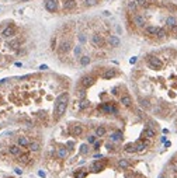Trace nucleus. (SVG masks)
Instances as JSON below:
<instances>
[{"instance_id": "f257e3e1", "label": "nucleus", "mask_w": 177, "mask_h": 178, "mask_svg": "<svg viewBox=\"0 0 177 178\" xmlns=\"http://www.w3.org/2000/svg\"><path fill=\"white\" fill-rule=\"evenodd\" d=\"M68 103H69V96L63 93L56 98V103H55V108H54V119L59 121L61 116L65 114L66 108H68Z\"/></svg>"}, {"instance_id": "f03ea898", "label": "nucleus", "mask_w": 177, "mask_h": 178, "mask_svg": "<svg viewBox=\"0 0 177 178\" xmlns=\"http://www.w3.org/2000/svg\"><path fill=\"white\" fill-rule=\"evenodd\" d=\"M148 65L151 66V69H155V70H159L162 67V60L156 56H149L148 57Z\"/></svg>"}, {"instance_id": "7ed1b4c3", "label": "nucleus", "mask_w": 177, "mask_h": 178, "mask_svg": "<svg viewBox=\"0 0 177 178\" xmlns=\"http://www.w3.org/2000/svg\"><path fill=\"white\" fill-rule=\"evenodd\" d=\"M91 45L93 46H96V48H101L103 45H104V39H103V37L101 35H98V34H94V35H91Z\"/></svg>"}, {"instance_id": "20e7f679", "label": "nucleus", "mask_w": 177, "mask_h": 178, "mask_svg": "<svg viewBox=\"0 0 177 178\" xmlns=\"http://www.w3.org/2000/svg\"><path fill=\"white\" fill-rule=\"evenodd\" d=\"M100 111H103L104 114H118V109L114 105H111V104H101Z\"/></svg>"}, {"instance_id": "39448f33", "label": "nucleus", "mask_w": 177, "mask_h": 178, "mask_svg": "<svg viewBox=\"0 0 177 178\" xmlns=\"http://www.w3.org/2000/svg\"><path fill=\"white\" fill-rule=\"evenodd\" d=\"M94 77L93 76H84L83 79H82V86H83V89H88V87H91L93 84H94Z\"/></svg>"}, {"instance_id": "423d86ee", "label": "nucleus", "mask_w": 177, "mask_h": 178, "mask_svg": "<svg viewBox=\"0 0 177 178\" xmlns=\"http://www.w3.org/2000/svg\"><path fill=\"white\" fill-rule=\"evenodd\" d=\"M45 8L49 13H55L58 10V1L56 0H47L45 1Z\"/></svg>"}, {"instance_id": "0eeeda50", "label": "nucleus", "mask_w": 177, "mask_h": 178, "mask_svg": "<svg viewBox=\"0 0 177 178\" xmlns=\"http://www.w3.org/2000/svg\"><path fill=\"white\" fill-rule=\"evenodd\" d=\"M72 48V42L70 41H63V42H61V45H59V53H68L69 51Z\"/></svg>"}, {"instance_id": "6e6552de", "label": "nucleus", "mask_w": 177, "mask_h": 178, "mask_svg": "<svg viewBox=\"0 0 177 178\" xmlns=\"http://www.w3.org/2000/svg\"><path fill=\"white\" fill-rule=\"evenodd\" d=\"M14 34H16V28L10 25V27H7V28H4V30H3L1 35H3L4 38H11V37H14Z\"/></svg>"}, {"instance_id": "1a4fd4ad", "label": "nucleus", "mask_w": 177, "mask_h": 178, "mask_svg": "<svg viewBox=\"0 0 177 178\" xmlns=\"http://www.w3.org/2000/svg\"><path fill=\"white\" fill-rule=\"evenodd\" d=\"M62 7H63L65 11H72L73 8L76 7V1L75 0H65Z\"/></svg>"}, {"instance_id": "9d476101", "label": "nucleus", "mask_w": 177, "mask_h": 178, "mask_svg": "<svg viewBox=\"0 0 177 178\" xmlns=\"http://www.w3.org/2000/svg\"><path fill=\"white\" fill-rule=\"evenodd\" d=\"M8 152H10V154L18 157V156H21V146H16V145L10 146V147H8Z\"/></svg>"}, {"instance_id": "9b49d317", "label": "nucleus", "mask_w": 177, "mask_h": 178, "mask_svg": "<svg viewBox=\"0 0 177 178\" xmlns=\"http://www.w3.org/2000/svg\"><path fill=\"white\" fill-rule=\"evenodd\" d=\"M108 44H110V46H111V48H117V46L121 44V41H120V38H118L117 35H111V37L108 38Z\"/></svg>"}, {"instance_id": "f8f14e48", "label": "nucleus", "mask_w": 177, "mask_h": 178, "mask_svg": "<svg viewBox=\"0 0 177 178\" xmlns=\"http://www.w3.org/2000/svg\"><path fill=\"white\" fill-rule=\"evenodd\" d=\"M121 104L124 107H127V108H129V107L132 105V98L129 97L128 94H124V96L121 97Z\"/></svg>"}, {"instance_id": "ddd939ff", "label": "nucleus", "mask_w": 177, "mask_h": 178, "mask_svg": "<svg viewBox=\"0 0 177 178\" xmlns=\"http://www.w3.org/2000/svg\"><path fill=\"white\" fill-rule=\"evenodd\" d=\"M115 76H117V72H115L114 69H107V70L103 73V79H105V80H110V79H113Z\"/></svg>"}, {"instance_id": "4468645a", "label": "nucleus", "mask_w": 177, "mask_h": 178, "mask_svg": "<svg viewBox=\"0 0 177 178\" xmlns=\"http://www.w3.org/2000/svg\"><path fill=\"white\" fill-rule=\"evenodd\" d=\"M68 154H69V152H68V149L63 147V146H62V147H59V149L56 150V156L59 157V159H66V157H68Z\"/></svg>"}, {"instance_id": "2eb2a0df", "label": "nucleus", "mask_w": 177, "mask_h": 178, "mask_svg": "<svg viewBox=\"0 0 177 178\" xmlns=\"http://www.w3.org/2000/svg\"><path fill=\"white\" fill-rule=\"evenodd\" d=\"M30 139L27 138V136H18V146H21V147H28L30 146Z\"/></svg>"}, {"instance_id": "dca6fc26", "label": "nucleus", "mask_w": 177, "mask_h": 178, "mask_svg": "<svg viewBox=\"0 0 177 178\" xmlns=\"http://www.w3.org/2000/svg\"><path fill=\"white\" fill-rule=\"evenodd\" d=\"M159 30H160V28H157V27H153V25H151V27H146V28H145V33L148 34V35H157Z\"/></svg>"}, {"instance_id": "f3484780", "label": "nucleus", "mask_w": 177, "mask_h": 178, "mask_svg": "<svg viewBox=\"0 0 177 178\" xmlns=\"http://www.w3.org/2000/svg\"><path fill=\"white\" fill-rule=\"evenodd\" d=\"M104 168V164L100 161H94L91 164V171H94V172H98V171H101Z\"/></svg>"}, {"instance_id": "a211bd4d", "label": "nucleus", "mask_w": 177, "mask_h": 178, "mask_svg": "<svg viewBox=\"0 0 177 178\" xmlns=\"http://www.w3.org/2000/svg\"><path fill=\"white\" fill-rule=\"evenodd\" d=\"M83 133V126L82 125H75L72 128V135L73 136H80Z\"/></svg>"}, {"instance_id": "6ab92c4d", "label": "nucleus", "mask_w": 177, "mask_h": 178, "mask_svg": "<svg viewBox=\"0 0 177 178\" xmlns=\"http://www.w3.org/2000/svg\"><path fill=\"white\" fill-rule=\"evenodd\" d=\"M142 136L144 138H153V136H156V132H155V129H151V128H148V129H145L144 132H142Z\"/></svg>"}, {"instance_id": "aec40b11", "label": "nucleus", "mask_w": 177, "mask_h": 178, "mask_svg": "<svg viewBox=\"0 0 177 178\" xmlns=\"http://www.w3.org/2000/svg\"><path fill=\"white\" fill-rule=\"evenodd\" d=\"M110 139H111V142H121L122 140V133H121L120 130L118 132H114V133H111Z\"/></svg>"}, {"instance_id": "412c9836", "label": "nucleus", "mask_w": 177, "mask_h": 178, "mask_svg": "<svg viewBox=\"0 0 177 178\" xmlns=\"http://www.w3.org/2000/svg\"><path fill=\"white\" fill-rule=\"evenodd\" d=\"M134 23H135L138 27H144V25H145V18L142 16H135L134 17Z\"/></svg>"}, {"instance_id": "4be33fe9", "label": "nucleus", "mask_w": 177, "mask_h": 178, "mask_svg": "<svg viewBox=\"0 0 177 178\" xmlns=\"http://www.w3.org/2000/svg\"><path fill=\"white\" fill-rule=\"evenodd\" d=\"M117 166H118L120 168H122V170H125V168H128L129 167V161L128 160H125V159H121V160H118Z\"/></svg>"}, {"instance_id": "5701e85b", "label": "nucleus", "mask_w": 177, "mask_h": 178, "mask_svg": "<svg viewBox=\"0 0 177 178\" xmlns=\"http://www.w3.org/2000/svg\"><path fill=\"white\" fill-rule=\"evenodd\" d=\"M105 132H107V129H105L104 126H98L96 129V136L97 138H103L105 135Z\"/></svg>"}, {"instance_id": "b1692460", "label": "nucleus", "mask_w": 177, "mask_h": 178, "mask_svg": "<svg viewBox=\"0 0 177 178\" xmlns=\"http://www.w3.org/2000/svg\"><path fill=\"white\" fill-rule=\"evenodd\" d=\"M124 150L127 152V153H135L137 152V145H132V143H129L124 147Z\"/></svg>"}, {"instance_id": "393cba45", "label": "nucleus", "mask_w": 177, "mask_h": 178, "mask_svg": "<svg viewBox=\"0 0 177 178\" xmlns=\"http://www.w3.org/2000/svg\"><path fill=\"white\" fill-rule=\"evenodd\" d=\"M28 149H30L31 152H38V150H40V143H38V142H31L30 146H28Z\"/></svg>"}, {"instance_id": "a878e982", "label": "nucleus", "mask_w": 177, "mask_h": 178, "mask_svg": "<svg viewBox=\"0 0 177 178\" xmlns=\"http://www.w3.org/2000/svg\"><path fill=\"white\" fill-rule=\"evenodd\" d=\"M146 147H148V146L145 145V142H144V140H141V142H138L137 143V152H144Z\"/></svg>"}, {"instance_id": "bb28decb", "label": "nucleus", "mask_w": 177, "mask_h": 178, "mask_svg": "<svg viewBox=\"0 0 177 178\" xmlns=\"http://www.w3.org/2000/svg\"><path fill=\"white\" fill-rule=\"evenodd\" d=\"M90 63V57L88 56H80V65L82 66H87Z\"/></svg>"}, {"instance_id": "cd10ccee", "label": "nucleus", "mask_w": 177, "mask_h": 178, "mask_svg": "<svg viewBox=\"0 0 177 178\" xmlns=\"http://www.w3.org/2000/svg\"><path fill=\"white\" fill-rule=\"evenodd\" d=\"M137 4L139 7H148L149 6V0H137Z\"/></svg>"}, {"instance_id": "c85d7f7f", "label": "nucleus", "mask_w": 177, "mask_h": 178, "mask_svg": "<svg viewBox=\"0 0 177 178\" xmlns=\"http://www.w3.org/2000/svg\"><path fill=\"white\" fill-rule=\"evenodd\" d=\"M166 24H167L170 28H171L173 25H176V20H174L173 17H167V20H166Z\"/></svg>"}, {"instance_id": "c756f323", "label": "nucleus", "mask_w": 177, "mask_h": 178, "mask_svg": "<svg viewBox=\"0 0 177 178\" xmlns=\"http://www.w3.org/2000/svg\"><path fill=\"white\" fill-rule=\"evenodd\" d=\"M75 177L76 178H86V171H83V170L76 171V172H75Z\"/></svg>"}, {"instance_id": "7c9ffc66", "label": "nucleus", "mask_w": 177, "mask_h": 178, "mask_svg": "<svg viewBox=\"0 0 177 178\" xmlns=\"http://www.w3.org/2000/svg\"><path fill=\"white\" fill-rule=\"evenodd\" d=\"M97 1H98V0H84V4H86L87 7H91V6H96Z\"/></svg>"}, {"instance_id": "2f4dec72", "label": "nucleus", "mask_w": 177, "mask_h": 178, "mask_svg": "<svg viewBox=\"0 0 177 178\" xmlns=\"http://www.w3.org/2000/svg\"><path fill=\"white\" fill-rule=\"evenodd\" d=\"M137 1H129L128 3V8L129 10H131V11H135V10H137Z\"/></svg>"}, {"instance_id": "473e14b6", "label": "nucleus", "mask_w": 177, "mask_h": 178, "mask_svg": "<svg viewBox=\"0 0 177 178\" xmlns=\"http://www.w3.org/2000/svg\"><path fill=\"white\" fill-rule=\"evenodd\" d=\"M87 153H88V146L82 145L80 146V154H87Z\"/></svg>"}, {"instance_id": "72a5a7b5", "label": "nucleus", "mask_w": 177, "mask_h": 178, "mask_svg": "<svg viewBox=\"0 0 177 178\" xmlns=\"http://www.w3.org/2000/svg\"><path fill=\"white\" fill-rule=\"evenodd\" d=\"M20 160H21V163H24V164H27V163H28V160H30V156H27V154H23Z\"/></svg>"}, {"instance_id": "f704fd0d", "label": "nucleus", "mask_w": 177, "mask_h": 178, "mask_svg": "<svg viewBox=\"0 0 177 178\" xmlns=\"http://www.w3.org/2000/svg\"><path fill=\"white\" fill-rule=\"evenodd\" d=\"M80 52H82L80 46H76V48H75V55H76V56H80Z\"/></svg>"}, {"instance_id": "c9c22d12", "label": "nucleus", "mask_w": 177, "mask_h": 178, "mask_svg": "<svg viewBox=\"0 0 177 178\" xmlns=\"http://www.w3.org/2000/svg\"><path fill=\"white\" fill-rule=\"evenodd\" d=\"M88 107V101H82L80 103V108L82 109H84V108H87Z\"/></svg>"}, {"instance_id": "e433bc0d", "label": "nucleus", "mask_w": 177, "mask_h": 178, "mask_svg": "<svg viewBox=\"0 0 177 178\" xmlns=\"http://www.w3.org/2000/svg\"><path fill=\"white\" fill-rule=\"evenodd\" d=\"M88 143H96V136H88Z\"/></svg>"}, {"instance_id": "4c0bfd02", "label": "nucleus", "mask_w": 177, "mask_h": 178, "mask_svg": "<svg viewBox=\"0 0 177 178\" xmlns=\"http://www.w3.org/2000/svg\"><path fill=\"white\" fill-rule=\"evenodd\" d=\"M164 30H159V33H157V37H159V38H163V37H164Z\"/></svg>"}, {"instance_id": "58836bf2", "label": "nucleus", "mask_w": 177, "mask_h": 178, "mask_svg": "<svg viewBox=\"0 0 177 178\" xmlns=\"http://www.w3.org/2000/svg\"><path fill=\"white\" fill-rule=\"evenodd\" d=\"M171 34H173V35H177V25H173V27H171Z\"/></svg>"}, {"instance_id": "ea45409f", "label": "nucleus", "mask_w": 177, "mask_h": 178, "mask_svg": "<svg viewBox=\"0 0 177 178\" xmlns=\"http://www.w3.org/2000/svg\"><path fill=\"white\" fill-rule=\"evenodd\" d=\"M79 39H80L82 42H84V41H86V37H84L83 34H80V35H79Z\"/></svg>"}, {"instance_id": "a19ab883", "label": "nucleus", "mask_w": 177, "mask_h": 178, "mask_svg": "<svg viewBox=\"0 0 177 178\" xmlns=\"http://www.w3.org/2000/svg\"><path fill=\"white\" fill-rule=\"evenodd\" d=\"M55 45H56V39L54 38V39H52V49H55V48H56Z\"/></svg>"}, {"instance_id": "79ce46f5", "label": "nucleus", "mask_w": 177, "mask_h": 178, "mask_svg": "<svg viewBox=\"0 0 177 178\" xmlns=\"http://www.w3.org/2000/svg\"><path fill=\"white\" fill-rule=\"evenodd\" d=\"M171 168L174 171H177V163H173V164H171Z\"/></svg>"}, {"instance_id": "37998d69", "label": "nucleus", "mask_w": 177, "mask_h": 178, "mask_svg": "<svg viewBox=\"0 0 177 178\" xmlns=\"http://www.w3.org/2000/svg\"><path fill=\"white\" fill-rule=\"evenodd\" d=\"M16 172H17V174H23V170H20V168H16Z\"/></svg>"}, {"instance_id": "c03bdc74", "label": "nucleus", "mask_w": 177, "mask_h": 178, "mask_svg": "<svg viewBox=\"0 0 177 178\" xmlns=\"http://www.w3.org/2000/svg\"><path fill=\"white\" fill-rule=\"evenodd\" d=\"M40 69H41V70H47L48 67H47V66H45V65H42V66H41V67H40Z\"/></svg>"}, {"instance_id": "a18cd8bd", "label": "nucleus", "mask_w": 177, "mask_h": 178, "mask_svg": "<svg viewBox=\"0 0 177 178\" xmlns=\"http://www.w3.org/2000/svg\"><path fill=\"white\" fill-rule=\"evenodd\" d=\"M159 178H166V177H164V175H160V177H159Z\"/></svg>"}, {"instance_id": "49530a36", "label": "nucleus", "mask_w": 177, "mask_h": 178, "mask_svg": "<svg viewBox=\"0 0 177 178\" xmlns=\"http://www.w3.org/2000/svg\"><path fill=\"white\" fill-rule=\"evenodd\" d=\"M21 1H28V0H21Z\"/></svg>"}]
</instances>
